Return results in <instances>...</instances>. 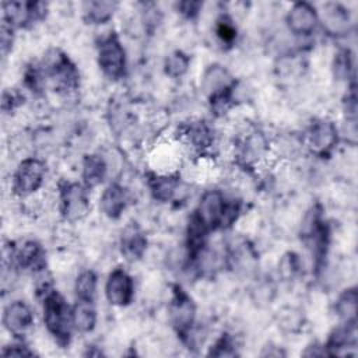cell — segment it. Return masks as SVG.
<instances>
[{"instance_id":"6da1fadb","label":"cell","mask_w":358,"mask_h":358,"mask_svg":"<svg viewBox=\"0 0 358 358\" xmlns=\"http://www.w3.org/2000/svg\"><path fill=\"white\" fill-rule=\"evenodd\" d=\"M43 299V323L48 331L57 340L59 344L66 345L71 337L73 315L71 309L64 301V298L56 292L50 291Z\"/></svg>"},{"instance_id":"7a4b0ae2","label":"cell","mask_w":358,"mask_h":358,"mask_svg":"<svg viewBox=\"0 0 358 358\" xmlns=\"http://www.w3.org/2000/svg\"><path fill=\"white\" fill-rule=\"evenodd\" d=\"M45 80L60 92H71L78 87V73L70 59L60 50H50L41 64Z\"/></svg>"},{"instance_id":"3957f363","label":"cell","mask_w":358,"mask_h":358,"mask_svg":"<svg viewBox=\"0 0 358 358\" xmlns=\"http://www.w3.org/2000/svg\"><path fill=\"white\" fill-rule=\"evenodd\" d=\"M46 166L43 161L29 157L22 159L13 173L11 189L18 197H29L35 194L43 185Z\"/></svg>"},{"instance_id":"277c9868","label":"cell","mask_w":358,"mask_h":358,"mask_svg":"<svg viewBox=\"0 0 358 358\" xmlns=\"http://www.w3.org/2000/svg\"><path fill=\"white\" fill-rule=\"evenodd\" d=\"M59 207L62 215L67 221H78L84 218L91 208L88 190L76 182H63L59 186Z\"/></svg>"},{"instance_id":"5b68a950","label":"cell","mask_w":358,"mask_h":358,"mask_svg":"<svg viewBox=\"0 0 358 358\" xmlns=\"http://www.w3.org/2000/svg\"><path fill=\"white\" fill-rule=\"evenodd\" d=\"M98 64L109 78L117 80L123 77L126 70V52L115 32L101 38L98 43Z\"/></svg>"},{"instance_id":"8992f818","label":"cell","mask_w":358,"mask_h":358,"mask_svg":"<svg viewBox=\"0 0 358 358\" xmlns=\"http://www.w3.org/2000/svg\"><path fill=\"white\" fill-rule=\"evenodd\" d=\"M194 316L196 306L192 298L180 287H173L172 298L169 302V319L175 330L182 337H186L192 331Z\"/></svg>"},{"instance_id":"52a82bcc","label":"cell","mask_w":358,"mask_h":358,"mask_svg":"<svg viewBox=\"0 0 358 358\" xmlns=\"http://www.w3.org/2000/svg\"><path fill=\"white\" fill-rule=\"evenodd\" d=\"M34 323L32 309L25 301H11L3 310V326L15 338L25 337L34 327Z\"/></svg>"},{"instance_id":"ba28073f","label":"cell","mask_w":358,"mask_h":358,"mask_svg":"<svg viewBox=\"0 0 358 358\" xmlns=\"http://www.w3.org/2000/svg\"><path fill=\"white\" fill-rule=\"evenodd\" d=\"M45 6L42 3H21V1H4L3 3V25L15 29L27 27L45 14Z\"/></svg>"},{"instance_id":"9c48e42d","label":"cell","mask_w":358,"mask_h":358,"mask_svg":"<svg viewBox=\"0 0 358 358\" xmlns=\"http://www.w3.org/2000/svg\"><path fill=\"white\" fill-rule=\"evenodd\" d=\"M105 296L113 306H126L133 301L134 282L131 275L123 268H115L108 275Z\"/></svg>"},{"instance_id":"30bf717a","label":"cell","mask_w":358,"mask_h":358,"mask_svg":"<svg viewBox=\"0 0 358 358\" xmlns=\"http://www.w3.org/2000/svg\"><path fill=\"white\" fill-rule=\"evenodd\" d=\"M337 143V129L333 122L319 119L306 131V145L317 155H326Z\"/></svg>"},{"instance_id":"8fae6325","label":"cell","mask_w":358,"mask_h":358,"mask_svg":"<svg viewBox=\"0 0 358 358\" xmlns=\"http://www.w3.org/2000/svg\"><path fill=\"white\" fill-rule=\"evenodd\" d=\"M319 21V14L309 3H295L287 13L285 22L288 29L296 36L310 35Z\"/></svg>"},{"instance_id":"7c38bea8","label":"cell","mask_w":358,"mask_h":358,"mask_svg":"<svg viewBox=\"0 0 358 358\" xmlns=\"http://www.w3.org/2000/svg\"><path fill=\"white\" fill-rule=\"evenodd\" d=\"M268 151V141L266 137L256 130H250L242 134L238 143V157L243 165L255 166L259 165Z\"/></svg>"},{"instance_id":"4fadbf2b","label":"cell","mask_w":358,"mask_h":358,"mask_svg":"<svg viewBox=\"0 0 358 358\" xmlns=\"http://www.w3.org/2000/svg\"><path fill=\"white\" fill-rule=\"evenodd\" d=\"M11 264L22 270L39 273L45 270V252L35 241H25L18 248L11 249Z\"/></svg>"},{"instance_id":"5bb4252c","label":"cell","mask_w":358,"mask_h":358,"mask_svg":"<svg viewBox=\"0 0 358 358\" xmlns=\"http://www.w3.org/2000/svg\"><path fill=\"white\" fill-rule=\"evenodd\" d=\"M180 140L183 141V145L201 152L213 145L214 134L211 127L206 122L197 120L183 127Z\"/></svg>"},{"instance_id":"9a60e30c","label":"cell","mask_w":358,"mask_h":358,"mask_svg":"<svg viewBox=\"0 0 358 358\" xmlns=\"http://www.w3.org/2000/svg\"><path fill=\"white\" fill-rule=\"evenodd\" d=\"M126 206H127V194L120 185H116V183L109 185L102 192L99 199V207L106 217L112 220L119 218L126 210Z\"/></svg>"},{"instance_id":"2e32d148","label":"cell","mask_w":358,"mask_h":358,"mask_svg":"<svg viewBox=\"0 0 358 358\" xmlns=\"http://www.w3.org/2000/svg\"><path fill=\"white\" fill-rule=\"evenodd\" d=\"M147 248V239L137 227H127L120 238V250L129 262L138 260Z\"/></svg>"},{"instance_id":"e0dca14e","label":"cell","mask_w":358,"mask_h":358,"mask_svg":"<svg viewBox=\"0 0 358 358\" xmlns=\"http://www.w3.org/2000/svg\"><path fill=\"white\" fill-rule=\"evenodd\" d=\"M235 83L232 81V77L229 76L228 70L220 64L210 66L203 76L201 85L204 91L208 94V96L215 95L218 92H222L228 88H231Z\"/></svg>"},{"instance_id":"ac0fdd59","label":"cell","mask_w":358,"mask_h":358,"mask_svg":"<svg viewBox=\"0 0 358 358\" xmlns=\"http://www.w3.org/2000/svg\"><path fill=\"white\" fill-rule=\"evenodd\" d=\"M323 27L330 34H343L347 31L348 25V13L344 7L334 3H327L322 7V14L319 17Z\"/></svg>"},{"instance_id":"d6986e66","label":"cell","mask_w":358,"mask_h":358,"mask_svg":"<svg viewBox=\"0 0 358 358\" xmlns=\"http://www.w3.org/2000/svg\"><path fill=\"white\" fill-rule=\"evenodd\" d=\"M106 162L101 155L90 154L83 161V179L87 189L95 187L103 182L106 176Z\"/></svg>"},{"instance_id":"ffe728a7","label":"cell","mask_w":358,"mask_h":358,"mask_svg":"<svg viewBox=\"0 0 358 358\" xmlns=\"http://www.w3.org/2000/svg\"><path fill=\"white\" fill-rule=\"evenodd\" d=\"M73 326L80 333H88L95 327L96 323V310L94 302L77 299L76 305L71 309Z\"/></svg>"},{"instance_id":"44dd1931","label":"cell","mask_w":358,"mask_h":358,"mask_svg":"<svg viewBox=\"0 0 358 358\" xmlns=\"http://www.w3.org/2000/svg\"><path fill=\"white\" fill-rule=\"evenodd\" d=\"M117 4L112 1H87L83 6V14L90 24H105L109 21Z\"/></svg>"},{"instance_id":"7402d4cb","label":"cell","mask_w":358,"mask_h":358,"mask_svg":"<svg viewBox=\"0 0 358 358\" xmlns=\"http://www.w3.org/2000/svg\"><path fill=\"white\" fill-rule=\"evenodd\" d=\"M150 186L155 199H158L159 201H168L176 194V190L179 187V180L176 176L171 173H162L155 176L151 180Z\"/></svg>"},{"instance_id":"603a6c76","label":"cell","mask_w":358,"mask_h":358,"mask_svg":"<svg viewBox=\"0 0 358 358\" xmlns=\"http://www.w3.org/2000/svg\"><path fill=\"white\" fill-rule=\"evenodd\" d=\"M96 285H98V278L94 271L85 270V271L80 273L76 280V284H74V291H76L77 299L94 302L95 296H96Z\"/></svg>"},{"instance_id":"cb8c5ba5","label":"cell","mask_w":358,"mask_h":358,"mask_svg":"<svg viewBox=\"0 0 358 358\" xmlns=\"http://www.w3.org/2000/svg\"><path fill=\"white\" fill-rule=\"evenodd\" d=\"M336 312L343 319L344 323H355V312H357V292L355 288L345 289L336 303Z\"/></svg>"},{"instance_id":"d4e9b609","label":"cell","mask_w":358,"mask_h":358,"mask_svg":"<svg viewBox=\"0 0 358 358\" xmlns=\"http://www.w3.org/2000/svg\"><path fill=\"white\" fill-rule=\"evenodd\" d=\"M190 66V57L183 53L182 50H175L168 55L164 63V70L166 76L172 78H179L189 70Z\"/></svg>"},{"instance_id":"484cf974","label":"cell","mask_w":358,"mask_h":358,"mask_svg":"<svg viewBox=\"0 0 358 358\" xmlns=\"http://www.w3.org/2000/svg\"><path fill=\"white\" fill-rule=\"evenodd\" d=\"M215 35L224 45H232L236 39V28L228 15H221L215 24Z\"/></svg>"},{"instance_id":"4316f807","label":"cell","mask_w":358,"mask_h":358,"mask_svg":"<svg viewBox=\"0 0 358 358\" xmlns=\"http://www.w3.org/2000/svg\"><path fill=\"white\" fill-rule=\"evenodd\" d=\"M301 268L299 256L295 252H287L278 262V273L284 280L294 278Z\"/></svg>"},{"instance_id":"83f0119b","label":"cell","mask_w":358,"mask_h":358,"mask_svg":"<svg viewBox=\"0 0 358 358\" xmlns=\"http://www.w3.org/2000/svg\"><path fill=\"white\" fill-rule=\"evenodd\" d=\"M351 57L348 55L347 50H341L334 57V63H333V73L334 77H337L338 80H345L350 76L351 71Z\"/></svg>"},{"instance_id":"f1b7e54d","label":"cell","mask_w":358,"mask_h":358,"mask_svg":"<svg viewBox=\"0 0 358 358\" xmlns=\"http://www.w3.org/2000/svg\"><path fill=\"white\" fill-rule=\"evenodd\" d=\"M210 355H215V357H234V355H236L235 343L231 338V336L224 334L220 340H217L215 344L211 347Z\"/></svg>"},{"instance_id":"f546056e","label":"cell","mask_w":358,"mask_h":358,"mask_svg":"<svg viewBox=\"0 0 358 358\" xmlns=\"http://www.w3.org/2000/svg\"><path fill=\"white\" fill-rule=\"evenodd\" d=\"M284 315L281 316V326L288 330V331H296L299 324H301V316L299 312H296L295 309H287L282 312Z\"/></svg>"},{"instance_id":"4dcf8cb0","label":"cell","mask_w":358,"mask_h":358,"mask_svg":"<svg viewBox=\"0 0 358 358\" xmlns=\"http://www.w3.org/2000/svg\"><path fill=\"white\" fill-rule=\"evenodd\" d=\"M1 354L7 355V357H31V355H34V351H31L22 343H14V344L3 347Z\"/></svg>"},{"instance_id":"1f68e13d","label":"cell","mask_w":358,"mask_h":358,"mask_svg":"<svg viewBox=\"0 0 358 358\" xmlns=\"http://www.w3.org/2000/svg\"><path fill=\"white\" fill-rule=\"evenodd\" d=\"M255 301L257 302H264V303H270L273 296H274V287L268 282H262L255 288Z\"/></svg>"},{"instance_id":"d6a6232c","label":"cell","mask_w":358,"mask_h":358,"mask_svg":"<svg viewBox=\"0 0 358 358\" xmlns=\"http://www.w3.org/2000/svg\"><path fill=\"white\" fill-rule=\"evenodd\" d=\"M201 7H203V3H199V1H185V3L178 4L179 13L183 14L185 17H187V18L196 17Z\"/></svg>"},{"instance_id":"836d02e7","label":"cell","mask_w":358,"mask_h":358,"mask_svg":"<svg viewBox=\"0 0 358 358\" xmlns=\"http://www.w3.org/2000/svg\"><path fill=\"white\" fill-rule=\"evenodd\" d=\"M21 101V95L18 92H13V91H6L3 94V110H13L17 105H20Z\"/></svg>"}]
</instances>
